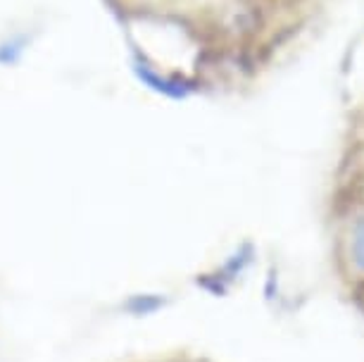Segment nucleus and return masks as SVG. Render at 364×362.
<instances>
[{"instance_id":"nucleus-1","label":"nucleus","mask_w":364,"mask_h":362,"mask_svg":"<svg viewBox=\"0 0 364 362\" xmlns=\"http://www.w3.org/2000/svg\"><path fill=\"white\" fill-rule=\"evenodd\" d=\"M353 262L364 272V220L357 224L353 234Z\"/></svg>"},{"instance_id":"nucleus-2","label":"nucleus","mask_w":364,"mask_h":362,"mask_svg":"<svg viewBox=\"0 0 364 362\" xmlns=\"http://www.w3.org/2000/svg\"><path fill=\"white\" fill-rule=\"evenodd\" d=\"M157 305H160V300H153L150 296H136L129 300V310L134 312V315H148V312L157 310Z\"/></svg>"}]
</instances>
